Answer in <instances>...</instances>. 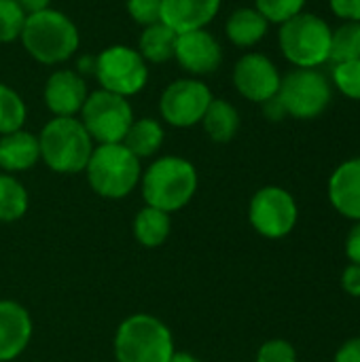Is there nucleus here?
<instances>
[{
  "mask_svg": "<svg viewBox=\"0 0 360 362\" xmlns=\"http://www.w3.org/2000/svg\"><path fill=\"white\" fill-rule=\"evenodd\" d=\"M21 42L25 51L40 64L53 66L66 62L79 49V30L76 25L55 8H45L40 13L28 15Z\"/></svg>",
  "mask_w": 360,
  "mask_h": 362,
  "instance_id": "f257e3e1",
  "label": "nucleus"
},
{
  "mask_svg": "<svg viewBox=\"0 0 360 362\" xmlns=\"http://www.w3.org/2000/svg\"><path fill=\"white\" fill-rule=\"evenodd\" d=\"M38 146L40 159L59 174L83 172L93 153L91 136L74 117L51 119L38 136Z\"/></svg>",
  "mask_w": 360,
  "mask_h": 362,
  "instance_id": "f03ea898",
  "label": "nucleus"
},
{
  "mask_svg": "<svg viewBox=\"0 0 360 362\" xmlns=\"http://www.w3.org/2000/svg\"><path fill=\"white\" fill-rule=\"evenodd\" d=\"M197 189V172L182 157H161L142 176V195L146 206L176 212L187 206Z\"/></svg>",
  "mask_w": 360,
  "mask_h": 362,
  "instance_id": "7ed1b4c3",
  "label": "nucleus"
},
{
  "mask_svg": "<svg viewBox=\"0 0 360 362\" xmlns=\"http://www.w3.org/2000/svg\"><path fill=\"white\" fill-rule=\"evenodd\" d=\"M174 339L170 329L146 314L127 318L115 335L117 362H170Z\"/></svg>",
  "mask_w": 360,
  "mask_h": 362,
  "instance_id": "20e7f679",
  "label": "nucleus"
},
{
  "mask_svg": "<svg viewBox=\"0 0 360 362\" xmlns=\"http://www.w3.org/2000/svg\"><path fill=\"white\" fill-rule=\"evenodd\" d=\"M85 170L91 189L108 199H121L129 195L140 180V159L121 142L100 144L93 148Z\"/></svg>",
  "mask_w": 360,
  "mask_h": 362,
  "instance_id": "39448f33",
  "label": "nucleus"
},
{
  "mask_svg": "<svg viewBox=\"0 0 360 362\" xmlns=\"http://www.w3.org/2000/svg\"><path fill=\"white\" fill-rule=\"evenodd\" d=\"M333 30L329 23L312 13H299L280 25V49L284 57L297 68H316L329 62Z\"/></svg>",
  "mask_w": 360,
  "mask_h": 362,
  "instance_id": "423d86ee",
  "label": "nucleus"
},
{
  "mask_svg": "<svg viewBox=\"0 0 360 362\" xmlns=\"http://www.w3.org/2000/svg\"><path fill=\"white\" fill-rule=\"evenodd\" d=\"M278 100L289 117L316 119L331 104V83L316 68H297L280 81Z\"/></svg>",
  "mask_w": 360,
  "mask_h": 362,
  "instance_id": "0eeeda50",
  "label": "nucleus"
},
{
  "mask_svg": "<svg viewBox=\"0 0 360 362\" xmlns=\"http://www.w3.org/2000/svg\"><path fill=\"white\" fill-rule=\"evenodd\" d=\"M81 123L85 125L91 140L100 144H119L123 142L129 125L134 123V112L129 102L123 95L110 91H93L87 95L81 108Z\"/></svg>",
  "mask_w": 360,
  "mask_h": 362,
  "instance_id": "6e6552de",
  "label": "nucleus"
},
{
  "mask_svg": "<svg viewBox=\"0 0 360 362\" xmlns=\"http://www.w3.org/2000/svg\"><path fill=\"white\" fill-rule=\"evenodd\" d=\"M93 74L104 91L117 95H134L144 89L149 81V68L142 55L125 45L104 49L93 64Z\"/></svg>",
  "mask_w": 360,
  "mask_h": 362,
  "instance_id": "1a4fd4ad",
  "label": "nucleus"
},
{
  "mask_svg": "<svg viewBox=\"0 0 360 362\" xmlns=\"http://www.w3.org/2000/svg\"><path fill=\"white\" fill-rule=\"evenodd\" d=\"M248 218L257 233L267 240H280L295 229L299 221V208L286 189L263 187L250 199Z\"/></svg>",
  "mask_w": 360,
  "mask_h": 362,
  "instance_id": "9d476101",
  "label": "nucleus"
},
{
  "mask_svg": "<svg viewBox=\"0 0 360 362\" xmlns=\"http://www.w3.org/2000/svg\"><path fill=\"white\" fill-rule=\"evenodd\" d=\"M212 100L214 98L206 83L195 78H180L166 87L159 100V110L170 125L191 127L204 119Z\"/></svg>",
  "mask_w": 360,
  "mask_h": 362,
  "instance_id": "9b49d317",
  "label": "nucleus"
},
{
  "mask_svg": "<svg viewBox=\"0 0 360 362\" xmlns=\"http://www.w3.org/2000/svg\"><path fill=\"white\" fill-rule=\"evenodd\" d=\"M280 72L274 62L261 53H246L238 59L233 68V85L236 89L250 102L263 104L269 98L278 95L280 89Z\"/></svg>",
  "mask_w": 360,
  "mask_h": 362,
  "instance_id": "f8f14e48",
  "label": "nucleus"
},
{
  "mask_svg": "<svg viewBox=\"0 0 360 362\" xmlns=\"http://www.w3.org/2000/svg\"><path fill=\"white\" fill-rule=\"evenodd\" d=\"M174 57L187 72L210 74L221 66L223 49H221L219 40L204 28V30L178 34Z\"/></svg>",
  "mask_w": 360,
  "mask_h": 362,
  "instance_id": "ddd939ff",
  "label": "nucleus"
},
{
  "mask_svg": "<svg viewBox=\"0 0 360 362\" xmlns=\"http://www.w3.org/2000/svg\"><path fill=\"white\" fill-rule=\"evenodd\" d=\"M87 100L85 81L72 70H57L45 85V104L55 117H74Z\"/></svg>",
  "mask_w": 360,
  "mask_h": 362,
  "instance_id": "4468645a",
  "label": "nucleus"
},
{
  "mask_svg": "<svg viewBox=\"0 0 360 362\" xmlns=\"http://www.w3.org/2000/svg\"><path fill=\"white\" fill-rule=\"evenodd\" d=\"M329 202L346 218L360 221V157L348 159L335 168L329 178Z\"/></svg>",
  "mask_w": 360,
  "mask_h": 362,
  "instance_id": "2eb2a0df",
  "label": "nucleus"
},
{
  "mask_svg": "<svg viewBox=\"0 0 360 362\" xmlns=\"http://www.w3.org/2000/svg\"><path fill=\"white\" fill-rule=\"evenodd\" d=\"M219 8L221 0H161V21L176 34L204 30Z\"/></svg>",
  "mask_w": 360,
  "mask_h": 362,
  "instance_id": "dca6fc26",
  "label": "nucleus"
},
{
  "mask_svg": "<svg viewBox=\"0 0 360 362\" xmlns=\"http://www.w3.org/2000/svg\"><path fill=\"white\" fill-rule=\"evenodd\" d=\"M32 337V320L15 301H0V362L17 358Z\"/></svg>",
  "mask_w": 360,
  "mask_h": 362,
  "instance_id": "f3484780",
  "label": "nucleus"
},
{
  "mask_svg": "<svg viewBox=\"0 0 360 362\" xmlns=\"http://www.w3.org/2000/svg\"><path fill=\"white\" fill-rule=\"evenodd\" d=\"M40 159L38 138L30 132L17 129L0 138V168L6 172L30 170Z\"/></svg>",
  "mask_w": 360,
  "mask_h": 362,
  "instance_id": "a211bd4d",
  "label": "nucleus"
},
{
  "mask_svg": "<svg viewBox=\"0 0 360 362\" xmlns=\"http://www.w3.org/2000/svg\"><path fill=\"white\" fill-rule=\"evenodd\" d=\"M269 21L257 8H238L229 15L225 32L238 47H252L267 34Z\"/></svg>",
  "mask_w": 360,
  "mask_h": 362,
  "instance_id": "6ab92c4d",
  "label": "nucleus"
},
{
  "mask_svg": "<svg viewBox=\"0 0 360 362\" xmlns=\"http://www.w3.org/2000/svg\"><path fill=\"white\" fill-rule=\"evenodd\" d=\"M176 38L178 34L166 25L163 21H157L153 25H146L142 36H140V55L144 62H153V64H166L168 59L174 57L176 51Z\"/></svg>",
  "mask_w": 360,
  "mask_h": 362,
  "instance_id": "aec40b11",
  "label": "nucleus"
},
{
  "mask_svg": "<svg viewBox=\"0 0 360 362\" xmlns=\"http://www.w3.org/2000/svg\"><path fill=\"white\" fill-rule=\"evenodd\" d=\"M204 129L214 142H229L240 127V115L236 106H231L225 100H212L204 119Z\"/></svg>",
  "mask_w": 360,
  "mask_h": 362,
  "instance_id": "412c9836",
  "label": "nucleus"
},
{
  "mask_svg": "<svg viewBox=\"0 0 360 362\" xmlns=\"http://www.w3.org/2000/svg\"><path fill=\"white\" fill-rule=\"evenodd\" d=\"M163 142V129L155 119H138L129 125L125 138H123V146L134 153L138 159L142 157H151L159 151Z\"/></svg>",
  "mask_w": 360,
  "mask_h": 362,
  "instance_id": "4be33fe9",
  "label": "nucleus"
},
{
  "mask_svg": "<svg viewBox=\"0 0 360 362\" xmlns=\"http://www.w3.org/2000/svg\"><path fill=\"white\" fill-rule=\"evenodd\" d=\"M134 235L146 248L161 246L170 235V214L157 208H142L134 221Z\"/></svg>",
  "mask_w": 360,
  "mask_h": 362,
  "instance_id": "5701e85b",
  "label": "nucleus"
},
{
  "mask_svg": "<svg viewBox=\"0 0 360 362\" xmlns=\"http://www.w3.org/2000/svg\"><path fill=\"white\" fill-rule=\"evenodd\" d=\"M28 210V193L19 180L13 176L0 174V221L11 223L25 214Z\"/></svg>",
  "mask_w": 360,
  "mask_h": 362,
  "instance_id": "b1692460",
  "label": "nucleus"
},
{
  "mask_svg": "<svg viewBox=\"0 0 360 362\" xmlns=\"http://www.w3.org/2000/svg\"><path fill=\"white\" fill-rule=\"evenodd\" d=\"M329 59L335 64L360 59V23L359 21H346L339 25L331 36V51Z\"/></svg>",
  "mask_w": 360,
  "mask_h": 362,
  "instance_id": "393cba45",
  "label": "nucleus"
},
{
  "mask_svg": "<svg viewBox=\"0 0 360 362\" xmlns=\"http://www.w3.org/2000/svg\"><path fill=\"white\" fill-rule=\"evenodd\" d=\"M25 121V104L21 95L8 85L0 83V134H11L21 129Z\"/></svg>",
  "mask_w": 360,
  "mask_h": 362,
  "instance_id": "a878e982",
  "label": "nucleus"
},
{
  "mask_svg": "<svg viewBox=\"0 0 360 362\" xmlns=\"http://www.w3.org/2000/svg\"><path fill=\"white\" fill-rule=\"evenodd\" d=\"M25 13L15 0H0V42H11L21 36Z\"/></svg>",
  "mask_w": 360,
  "mask_h": 362,
  "instance_id": "bb28decb",
  "label": "nucleus"
},
{
  "mask_svg": "<svg viewBox=\"0 0 360 362\" xmlns=\"http://www.w3.org/2000/svg\"><path fill=\"white\" fill-rule=\"evenodd\" d=\"M306 0H257V11L272 23H284L303 13Z\"/></svg>",
  "mask_w": 360,
  "mask_h": 362,
  "instance_id": "cd10ccee",
  "label": "nucleus"
},
{
  "mask_svg": "<svg viewBox=\"0 0 360 362\" xmlns=\"http://www.w3.org/2000/svg\"><path fill=\"white\" fill-rule=\"evenodd\" d=\"M333 83L346 98L360 100V59L335 64Z\"/></svg>",
  "mask_w": 360,
  "mask_h": 362,
  "instance_id": "c85d7f7f",
  "label": "nucleus"
},
{
  "mask_svg": "<svg viewBox=\"0 0 360 362\" xmlns=\"http://www.w3.org/2000/svg\"><path fill=\"white\" fill-rule=\"evenodd\" d=\"M257 362H297V350L286 339H269L259 348Z\"/></svg>",
  "mask_w": 360,
  "mask_h": 362,
  "instance_id": "c756f323",
  "label": "nucleus"
},
{
  "mask_svg": "<svg viewBox=\"0 0 360 362\" xmlns=\"http://www.w3.org/2000/svg\"><path fill=\"white\" fill-rule=\"evenodd\" d=\"M127 13L140 25H153L161 21V0H127Z\"/></svg>",
  "mask_w": 360,
  "mask_h": 362,
  "instance_id": "7c9ffc66",
  "label": "nucleus"
},
{
  "mask_svg": "<svg viewBox=\"0 0 360 362\" xmlns=\"http://www.w3.org/2000/svg\"><path fill=\"white\" fill-rule=\"evenodd\" d=\"M342 288L346 295L360 299V265L350 263L342 274Z\"/></svg>",
  "mask_w": 360,
  "mask_h": 362,
  "instance_id": "2f4dec72",
  "label": "nucleus"
},
{
  "mask_svg": "<svg viewBox=\"0 0 360 362\" xmlns=\"http://www.w3.org/2000/svg\"><path fill=\"white\" fill-rule=\"evenodd\" d=\"M331 8L344 21L360 23V0H331Z\"/></svg>",
  "mask_w": 360,
  "mask_h": 362,
  "instance_id": "473e14b6",
  "label": "nucleus"
},
{
  "mask_svg": "<svg viewBox=\"0 0 360 362\" xmlns=\"http://www.w3.org/2000/svg\"><path fill=\"white\" fill-rule=\"evenodd\" d=\"M333 362H360V335L342 344Z\"/></svg>",
  "mask_w": 360,
  "mask_h": 362,
  "instance_id": "72a5a7b5",
  "label": "nucleus"
},
{
  "mask_svg": "<svg viewBox=\"0 0 360 362\" xmlns=\"http://www.w3.org/2000/svg\"><path fill=\"white\" fill-rule=\"evenodd\" d=\"M346 257L350 263L360 265V221L350 229V233L346 238Z\"/></svg>",
  "mask_w": 360,
  "mask_h": 362,
  "instance_id": "f704fd0d",
  "label": "nucleus"
},
{
  "mask_svg": "<svg viewBox=\"0 0 360 362\" xmlns=\"http://www.w3.org/2000/svg\"><path fill=\"white\" fill-rule=\"evenodd\" d=\"M263 112H265V117L272 119V121H282V119L286 117V110H284L282 102L278 100V95H274V98H269L267 102H263Z\"/></svg>",
  "mask_w": 360,
  "mask_h": 362,
  "instance_id": "c9c22d12",
  "label": "nucleus"
},
{
  "mask_svg": "<svg viewBox=\"0 0 360 362\" xmlns=\"http://www.w3.org/2000/svg\"><path fill=\"white\" fill-rule=\"evenodd\" d=\"M15 2L21 6V11L25 15H34V13H40L45 8H49V2L51 0H15Z\"/></svg>",
  "mask_w": 360,
  "mask_h": 362,
  "instance_id": "e433bc0d",
  "label": "nucleus"
},
{
  "mask_svg": "<svg viewBox=\"0 0 360 362\" xmlns=\"http://www.w3.org/2000/svg\"><path fill=\"white\" fill-rule=\"evenodd\" d=\"M170 362H199L195 356H191V354H187V352H174L172 354V358H170Z\"/></svg>",
  "mask_w": 360,
  "mask_h": 362,
  "instance_id": "4c0bfd02",
  "label": "nucleus"
}]
</instances>
